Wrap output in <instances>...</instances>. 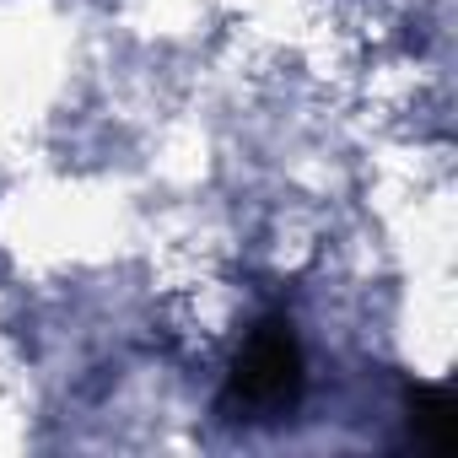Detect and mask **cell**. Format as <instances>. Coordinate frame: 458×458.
<instances>
[{"label":"cell","instance_id":"1","mask_svg":"<svg viewBox=\"0 0 458 458\" xmlns=\"http://www.w3.org/2000/svg\"><path fill=\"white\" fill-rule=\"evenodd\" d=\"M302 388H308V361H302V340L292 318H265L233 361L221 410L233 420H286Z\"/></svg>","mask_w":458,"mask_h":458},{"label":"cell","instance_id":"2","mask_svg":"<svg viewBox=\"0 0 458 458\" xmlns=\"http://www.w3.org/2000/svg\"><path fill=\"white\" fill-rule=\"evenodd\" d=\"M410 437L420 447H431V453L458 447V410H453V399L442 388H431V383L410 388Z\"/></svg>","mask_w":458,"mask_h":458}]
</instances>
